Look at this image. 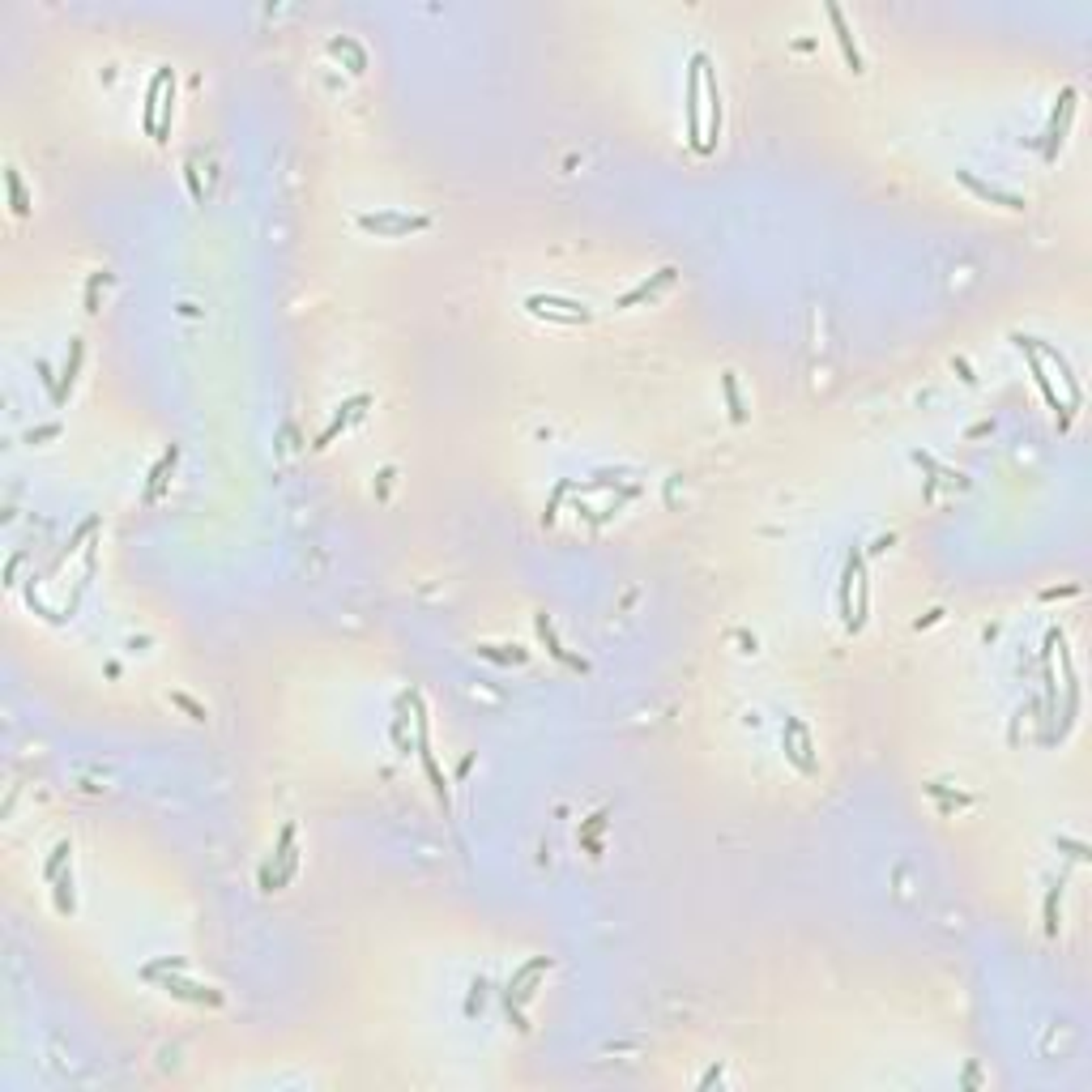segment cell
<instances>
[{
	"instance_id": "1",
	"label": "cell",
	"mask_w": 1092,
	"mask_h": 1092,
	"mask_svg": "<svg viewBox=\"0 0 1092 1092\" xmlns=\"http://www.w3.org/2000/svg\"><path fill=\"white\" fill-rule=\"evenodd\" d=\"M704 64L708 55L695 51L691 64H687V137L695 149H704V133H700V90H704Z\"/></svg>"
},
{
	"instance_id": "2",
	"label": "cell",
	"mask_w": 1092,
	"mask_h": 1092,
	"mask_svg": "<svg viewBox=\"0 0 1092 1092\" xmlns=\"http://www.w3.org/2000/svg\"><path fill=\"white\" fill-rule=\"evenodd\" d=\"M525 308H530L534 316L563 320V325H585V320H593V312L585 304H576V299H559V295H530V299H525Z\"/></svg>"
},
{
	"instance_id": "3",
	"label": "cell",
	"mask_w": 1092,
	"mask_h": 1092,
	"mask_svg": "<svg viewBox=\"0 0 1092 1092\" xmlns=\"http://www.w3.org/2000/svg\"><path fill=\"white\" fill-rule=\"evenodd\" d=\"M180 969H158V973H145L149 982H158L166 994H175V999H188V1003H210V1007H222V994L214 986H197V982H184V977H175Z\"/></svg>"
},
{
	"instance_id": "4",
	"label": "cell",
	"mask_w": 1092,
	"mask_h": 1092,
	"mask_svg": "<svg viewBox=\"0 0 1092 1092\" xmlns=\"http://www.w3.org/2000/svg\"><path fill=\"white\" fill-rule=\"evenodd\" d=\"M359 227L375 231V235H410V231H427L431 218H423V214H363Z\"/></svg>"
},
{
	"instance_id": "5",
	"label": "cell",
	"mask_w": 1092,
	"mask_h": 1092,
	"mask_svg": "<svg viewBox=\"0 0 1092 1092\" xmlns=\"http://www.w3.org/2000/svg\"><path fill=\"white\" fill-rule=\"evenodd\" d=\"M1071 116H1076V86H1067V90H1063V99H1059V107H1054V116H1050V128H1045V158L1059 154V145H1063V137H1067Z\"/></svg>"
},
{
	"instance_id": "6",
	"label": "cell",
	"mask_w": 1092,
	"mask_h": 1092,
	"mask_svg": "<svg viewBox=\"0 0 1092 1092\" xmlns=\"http://www.w3.org/2000/svg\"><path fill=\"white\" fill-rule=\"evenodd\" d=\"M956 180L969 188L973 197H982V201H994V205H1003V210H1024V197L1020 193H1007V188H999V184H986V180H977L973 171H956Z\"/></svg>"
},
{
	"instance_id": "7",
	"label": "cell",
	"mask_w": 1092,
	"mask_h": 1092,
	"mask_svg": "<svg viewBox=\"0 0 1092 1092\" xmlns=\"http://www.w3.org/2000/svg\"><path fill=\"white\" fill-rule=\"evenodd\" d=\"M785 756L794 760L802 773H815V760H811V734H806L802 721H785Z\"/></svg>"
},
{
	"instance_id": "8",
	"label": "cell",
	"mask_w": 1092,
	"mask_h": 1092,
	"mask_svg": "<svg viewBox=\"0 0 1092 1092\" xmlns=\"http://www.w3.org/2000/svg\"><path fill=\"white\" fill-rule=\"evenodd\" d=\"M674 277H679V269H674V265L657 269V277H653V282H640V286H636V291H628V295L619 299L615 308H636V304H649V299H657V295H662V291L670 286Z\"/></svg>"
},
{
	"instance_id": "9",
	"label": "cell",
	"mask_w": 1092,
	"mask_h": 1092,
	"mask_svg": "<svg viewBox=\"0 0 1092 1092\" xmlns=\"http://www.w3.org/2000/svg\"><path fill=\"white\" fill-rule=\"evenodd\" d=\"M828 22L837 26V43H841V51H845V64H850L854 73H862V51H858V43H854V30H850V22H845L841 5H828Z\"/></svg>"
},
{
	"instance_id": "10",
	"label": "cell",
	"mask_w": 1092,
	"mask_h": 1092,
	"mask_svg": "<svg viewBox=\"0 0 1092 1092\" xmlns=\"http://www.w3.org/2000/svg\"><path fill=\"white\" fill-rule=\"evenodd\" d=\"M166 82H171V69H158L154 73V82H149V94H145V133L149 137H158V103H162V90H166Z\"/></svg>"
},
{
	"instance_id": "11",
	"label": "cell",
	"mask_w": 1092,
	"mask_h": 1092,
	"mask_svg": "<svg viewBox=\"0 0 1092 1092\" xmlns=\"http://www.w3.org/2000/svg\"><path fill=\"white\" fill-rule=\"evenodd\" d=\"M363 406H367V397H363V393H359V397H350V402L342 406V414H337V419H333V423H329L325 431H320V440H316V448H329V444L337 440V431H342V427H346V423L354 419V414H359V410H363Z\"/></svg>"
},
{
	"instance_id": "12",
	"label": "cell",
	"mask_w": 1092,
	"mask_h": 1092,
	"mask_svg": "<svg viewBox=\"0 0 1092 1092\" xmlns=\"http://www.w3.org/2000/svg\"><path fill=\"white\" fill-rule=\"evenodd\" d=\"M419 760H423V773H427V781H431V789H436V798H440V806L448 811V785H444V773H440V764H436V756H431L427 751V739H419Z\"/></svg>"
},
{
	"instance_id": "13",
	"label": "cell",
	"mask_w": 1092,
	"mask_h": 1092,
	"mask_svg": "<svg viewBox=\"0 0 1092 1092\" xmlns=\"http://www.w3.org/2000/svg\"><path fill=\"white\" fill-rule=\"evenodd\" d=\"M273 858H277V866H282V871H277V883H286V879H291V871H295V828H291V823L282 828V837H277V854H273Z\"/></svg>"
},
{
	"instance_id": "14",
	"label": "cell",
	"mask_w": 1092,
	"mask_h": 1092,
	"mask_svg": "<svg viewBox=\"0 0 1092 1092\" xmlns=\"http://www.w3.org/2000/svg\"><path fill=\"white\" fill-rule=\"evenodd\" d=\"M538 636L546 640V649H551V657H559V662H568L572 670H585V662H580V657H572V653H568V649H563L559 640H555V632H551V619H546V615H538Z\"/></svg>"
},
{
	"instance_id": "15",
	"label": "cell",
	"mask_w": 1092,
	"mask_h": 1092,
	"mask_svg": "<svg viewBox=\"0 0 1092 1092\" xmlns=\"http://www.w3.org/2000/svg\"><path fill=\"white\" fill-rule=\"evenodd\" d=\"M862 572V555L854 551L850 559H845V576H841V615H845V624H850L854 619V610H850V593H854V576Z\"/></svg>"
},
{
	"instance_id": "16",
	"label": "cell",
	"mask_w": 1092,
	"mask_h": 1092,
	"mask_svg": "<svg viewBox=\"0 0 1092 1092\" xmlns=\"http://www.w3.org/2000/svg\"><path fill=\"white\" fill-rule=\"evenodd\" d=\"M82 354H86V346H82V342H73V359L64 363V371H60V384H55V393H51L55 402H64V397H69L73 380H78V367H82Z\"/></svg>"
},
{
	"instance_id": "17",
	"label": "cell",
	"mask_w": 1092,
	"mask_h": 1092,
	"mask_svg": "<svg viewBox=\"0 0 1092 1092\" xmlns=\"http://www.w3.org/2000/svg\"><path fill=\"white\" fill-rule=\"evenodd\" d=\"M171 116H175V73H171V82H166V90H162V124H158V137L154 141L171 137Z\"/></svg>"
},
{
	"instance_id": "18",
	"label": "cell",
	"mask_w": 1092,
	"mask_h": 1092,
	"mask_svg": "<svg viewBox=\"0 0 1092 1092\" xmlns=\"http://www.w3.org/2000/svg\"><path fill=\"white\" fill-rule=\"evenodd\" d=\"M721 388H726V402H730V419H734V423H743V419H747V410H743V397H739V380H734V371L721 375Z\"/></svg>"
},
{
	"instance_id": "19",
	"label": "cell",
	"mask_w": 1092,
	"mask_h": 1092,
	"mask_svg": "<svg viewBox=\"0 0 1092 1092\" xmlns=\"http://www.w3.org/2000/svg\"><path fill=\"white\" fill-rule=\"evenodd\" d=\"M175 457H180V453L171 448V453H166V457H162V461H158L154 469H149V482H145V499H154V495H158V486H162V478H166V469L175 465Z\"/></svg>"
},
{
	"instance_id": "20",
	"label": "cell",
	"mask_w": 1092,
	"mask_h": 1092,
	"mask_svg": "<svg viewBox=\"0 0 1092 1092\" xmlns=\"http://www.w3.org/2000/svg\"><path fill=\"white\" fill-rule=\"evenodd\" d=\"M5 184H9V201H13V214H26V210H30V201H26V188H22V175H17V171H13V166H9V171H5Z\"/></svg>"
},
{
	"instance_id": "21",
	"label": "cell",
	"mask_w": 1092,
	"mask_h": 1092,
	"mask_svg": "<svg viewBox=\"0 0 1092 1092\" xmlns=\"http://www.w3.org/2000/svg\"><path fill=\"white\" fill-rule=\"evenodd\" d=\"M1059 900H1063V883H1054L1050 896H1045V934L1050 939L1059 934Z\"/></svg>"
},
{
	"instance_id": "22",
	"label": "cell",
	"mask_w": 1092,
	"mask_h": 1092,
	"mask_svg": "<svg viewBox=\"0 0 1092 1092\" xmlns=\"http://www.w3.org/2000/svg\"><path fill=\"white\" fill-rule=\"evenodd\" d=\"M55 909H60V913H73V871L55 875Z\"/></svg>"
},
{
	"instance_id": "23",
	"label": "cell",
	"mask_w": 1092,
	"mask_h": 1092,
	"mask_svg": "<svg viewBox=\"0 0 1092 1092\" xmlns=\"http://www.w3.org/2000/svg\"><path fill=\"white\" fill-rule=\"evenodd\" d=\"M69 854H73V845H69V841H60V845L51 850V858H47V866H43V879H47V883H55V875H60V866H64Z\"/></svg>"
},
{
	"instance_id": "24",
	"label": "cell",
	"mask_w": 1092,
	"mask_h": 1092,
	"mask_svg": "<svg viewBox=\"0 0 1092 1092\" xmlns=\"http://www.w3.org/2000/svg\"><path fill=\"white\" fill-rule=\"evenodd\" d=\"M478 653H482V657H491V662H525V657H530L525 649H517V653H504L499 645H478Z\"/></svg>"
},
{
	"instance_id": "25",
	"label": "cell",
	"mask_w": 1092,
	"mask_h": 1092,
	"mask_svg": "<svg viewBox=\"0 0 1092 1092\" xmlns=\"http://www.w3.org/2000/svg\"><path fill=\"white\" fill-rule=\"evenodd\" d=\"M175 704H184V708H188V712H193V717H197V721H205V708H201V704L193 700V695H184V691H175Z\"/></svg>"
},
{
	"instance_id": "26",
	"label": "cell",
	"mask_w": 1092,
	"mask_h": 1092,
	"mask_svg": "<svg viewBox=\"0 0 1092 1092\" xmlns=\"http://www.w3.org/2000/svg\"><path fill=\"white\" fill-rule=\"evenodd\" d=\"M1059 850H1071V858H1080V862L1088 858V850H1084V845H1080V841H1067V837H1059Z\"/></svg>"
},
{
	"instance_id": "27",
	"label": "cell",
	"mask_w": 1092,
	"mask_h": 1092,
	"mask_svg": "<svg viewBox=\"0 0 1092 1092\" xmlns=\"http://www.w3.org/2000/svg\"><path fill=\"white\" fill-rule=\"evenodd\" d=\"M956 371H960V380H965V384H977V375L969 371V363H965V359H956Z\"/></svg>"
}]
</instances>
